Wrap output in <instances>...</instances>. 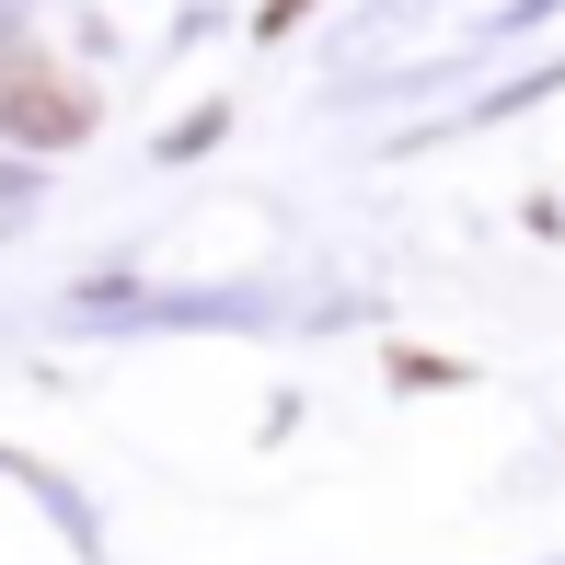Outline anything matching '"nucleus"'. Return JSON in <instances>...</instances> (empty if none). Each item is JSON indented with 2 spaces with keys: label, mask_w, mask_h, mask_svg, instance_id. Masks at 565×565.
I'll use <instances>...</instances> for the list:
<instances>
[{
  "label": "nucleus",
  "mask_w": 565,
  "mask_h": 565,
  "mask_svg": "<svg viewBox=\"0 0 565 565\" xmlns=\"http://www.w3.org/2000/svg\"><path fill=\"white\" fill-rule=\"evenodd\" d=\"M0 127H12L23 150H70L93 127V93L70 82L58 58H35V46H0Z\"/></svg>",
  "instance_id": "obj_1"
}]
</instances>
